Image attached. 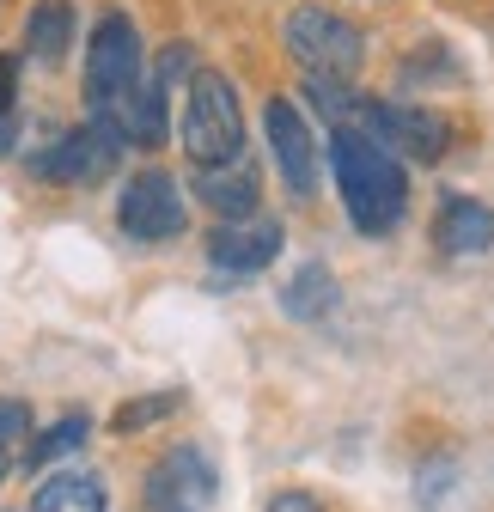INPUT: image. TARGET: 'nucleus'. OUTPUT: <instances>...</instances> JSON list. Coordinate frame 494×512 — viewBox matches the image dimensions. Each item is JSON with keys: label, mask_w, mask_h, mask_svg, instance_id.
Instances as JSON below:
<instances>
[{"label": "nucleus", "mask_w": 494, "mask_h": 512, "mask_svg": "<svg viewBox=\"0 0 494 512\" xmlns=\"http://www.w3.org/2000/svg\"><path fill=\"white\" fill-rule=\"evenodd\" d=\"M269 512H324V506H318L312 494H299V488H287V494H275V506H269Z\"/></svg>", "instance_id": "19"}, {"label": "nucleus", "mask_w": 494, "mask_h": 512, "mask_svg": "<svg viewBox=\"0 0 494 512\" xmlns=\"http://www.w3.org/2000/svg\"><path fill=\"white\" fill-rule=\"evenodd\" d=\"M330 171H336V196L354 220L360 238H385L409 214V171L397 153H385L373 135L360 128H336L330 135Z\"/></svg>", "instance_id": "1"}, {"label": "nucleus", "mask_w": 494, "mask_h": 512, "mask_svg": "<svg viewBox=\"0 0 494 512\" xmlns=\"http://www.w3.org/2000/svg\"><path fill=\"white\" fill-rule=\"evenodd\" d=\"M141 86V37L122 13H104L98 31H92V49H86V98H92V116H110L122 110V98H135Z\"/></svg>", "instance_id": "4"}, {"label": "nucleus", "mask_w": 494, "mask_h": 512, "mask_svg": "<svg viewBox=\"0 0 494 512\" xmlns=\"http://www.w3.org/2000/svg\"><path fill=\"white\" fill-rule=\"evenodd\" d=\"M25 439H31V409L25 403H0V482H7V470H13Z\"/></svg>", "instance_id": "16"}, {"label": "nucleus", "mask_w": 494, "mask_h": 512, "mask_svg": "<svg viewBox=\"0 0 494 512\" xmlns=\"http://www.w3.org/2000/svg\"><path fill=\"white\" fill-rule=\"evenodd\" d=\"M214 494H220V476L196 445H171V452L147 470V506L153 512H208Z\"/></svg>", "instance_id": "7"}, {"label": "nucleus", "mask_w": 494, "mask_h": 512, "mask_svg": "<svg viewBox=\"0 0 494 512\" xmlns=\"http://www.w3.org/2000/svg\"><path fill=\"white\" fill-rule=\"evenodd\" d=\"M116 220L135 244H165L183 232V189L171 171H141L129 177V189L116 196Z\"/></svg>", "instance_id": "5"}, {"label": "nucleus", "mask_w": 494, "mask_h": 512, "mask_svg": "<svg viewBox=\"0 0 494 512\" xmlns=\"http://www.w3.org/2000/svg\"><path fill=\"white\" fill-rule=\"evenodd\" d=\"M31 512H104V482L92 470H61L31 494Z\"/></svg>", "instance_id": "13"}, {"label": "nucleus", "mask_w": 494, "mask_h": 512, "mask_svg": "<svg viewBox=\"0 0 494 512\" xmlns=\"http://www.w3.org/2000/svg\"><path fill=\"white\" fill-rule=\"evenodd\" d=\"M86 433H92V421L86 415H68V421H55L37 445H25V464H55V458H68V452H80V445H86Z\"/></svg>", "instance_id": "15"}, {"label": "nucleus", "mask_w": 494, "mask_h": 512, "mask_svg": "<svg viewBox=\"0 0 494 512\" xmlns=\"http://www.w3.org/2000/svg\"><path fill=\"white\" fill-rule=\"evenodd\" d=\"M263 128H269V147H275V165H281L287 189L293 196H312L318 189V141H312V128H305V116L293 110V98H269Z\"/></svg>", "instance_id": "8"}, {"label": "nucleus", "mask_w": 494, "mask_h": 512, "mask_svg": "<svg viewBox=\"0 0 494 512\" xmlns=\"http://www.w3.org/2000/svg\"><path fill=\"white\" fill-rule=\"evenodd\" d=\"M196 189H202V202H208L220 220H251V214H257V171L244 165V159H232V165H202Z\"/></svg>", "instance_id": "11"}, {"label": "nucleus", "mask_w": 494, "mask_h": 512, "mask_svg": "<svg viewBox=\"0 0 494 512\" xmlns=\"http://www.w3.org/2000/svg\"><path fill=\"white\" fill-rule=\"evenodd\" d=\"M183 153H190L196 165H232V159H244L238 92L214 68L190 74V98H183Z\"/></svg>", "instance_id": "2"}, {"label": "nucleus", "mask_w": 494, "mask_h": 512, "mask_svg": "<svg viewBox=\"0 0 494 512\" xmlns=\"http://www.w3.org/2000/svg\"><path fill=\"white\" fill-rule=\"evenodd\" d=\"M287 49L305 68V80H318V86H348L360 74V61H366L360 25L330 13V7H299L287 19Z\"/></svg>", "instance_id": "3"}, {"label": "nucleus", "mask_w": 494, "mask_h": 512, "mask_svg": "<svg viewBox=\"0 0 494 512\" xmlns=\"http://www.w3.org/2000/svg\"><path fill=\"white\" fill-rule=\"evenodd\" d=\"M13 98H19V61L0 55V116H13Z\"/></svg>", "instance_id": "18"}, {"label": "nucleus", "mask_w": 494, "mask_h": 512, "mask_svg": "<svg viewBox=\"0 0 494 512\" xmlns=\"http://www.w3.org/2000/svg\"><path fill=\"white\" fill-rule=\"evenodd\" d=\"M434 244L446 256H488L494 250V214L470 196H446V208L434 220Z\"/></svg>", "instance_id": "10"}, {"label": "nucleus", "mask_w": 494, "mask_h": 512, "mask_svg": "<svg viewBox=\"0 0 494 512\" xmlns=\"http://www.w3.org/2000/svg\"><path fill=\"white\" fill-rule=\"evenodd\" d=\"M281 256V226H244V220H226L214 238H208V263L232 281L244 275H263Z\"/></svg>", "instance_id": "9"}, {"label": "nucleus", "mask_w": 494, "mask_h": 512, "mask_svg": "<svg viewBox=\"0 0 494 512\" xmlns=\"http://www.w3.org/2000/svg\"><path fill=\"white\" fill-rule=\"evenodd\" d=\"M68 43H74V7L68 0H37L31 19H25V49L43 68H55V61L68 55Z\"/></svg>", "instance_id": "12"}, {"label": "nucleus", "mask_w": 494, "mask_h": 512, "mask_svg": "<svg viewBox=\"0 0 494 512\" xmlns=\"http://www.w3.org/2000/svg\"><path fill=\"white\" fill-rule=\"evenodd\" d=\"M171 409H177V391L147 397V403H129V409H116V427H122V433H135V427H147V421H159V415H171Z\"/></svg>", "instance_id": "17"}, {"label": "nucleus", "mask_w": 494, "mask_h": 512, "mask_svg": "<svg viewBox=\"0 0 494 512\" xmlns=\"http://www.w3.org/2000/svg\"><path fill=\"white\" fill-rule=\"evenodd\" d=\"M281 311H287V317H299V324H318L324 311H336V275H330L324 263H305V269L287 281Z\"/></svg>", "instance_id": "14"}, {"label": "nucleus", "mask_w": 494, "mask_h": 512, "mask_svg": "<svg viewBox=\"0 0 494 512\" xmlns=\"http://www.w3.org/2000/svg\"><path fill=\"white\" fill-rule=\"evenodd\" d=\"M116 159H122V128H116V116H92L86 128L61 135L37 159V171L55 177V183H104L116 171Z\"/></svg>", "instance_id": "6"}]
</instances>
